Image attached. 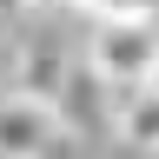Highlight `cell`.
Segmentation results:
<instances>
[{"label": "cell", "mask_w": 159, "mask_h": 159, "mask_svg": "<svg viewBox=\"0 0 159 159\" xmlns=\"http://www.w3.org/2000/svg\"><path fill=\"white\" fill-rule=\"evenodd\" d=\"M60 146V113L27 93L0 99V159H47Z\"/></svg>", "instance_id": "cell-2"}, {"label": "cell", "mask_w": 159, "mask_h": 159, "mask_svg": "<svg viewBox=\"0 0 159 159\" xmlns=\"http://www.w3.org/2000/svg\"><path fill=\"white\" fill-rule=\"evenodd\" d=\"M113 126L126 133L139 152H159V93H146V86H139V93H126V99H119V119H113Z\"/></svg>", "instance_id": "cell-4"}, {"label": "cell", "mask_w": 159, "mask_h": 159, "mask_svg": "<svg viewBox=\"0 0 159 159\" xmlns=\"http://www.w3.org/2000/svg\"><path fill=\"white\" fill-rule=\"evenodd\" d=\"M146 93H159V73H152V80H146Z\"/></svg>", "instance_id": "cell-5"}, {"label": "cell", "mask_w": 159, "mask_h": 159, "mask_svg": "<svg viewBox=\"0 0 159 159\" xmlns=\"http://www.w3.org/2000/svg\"><path fill=\"white\" fill-rule=\"evenodd\" d=\"M86 73L113 93H139L159 73V20H106L86 33Z\"/></svg>", "instance_id": "cell-1"}, {"label": "cell", "mask_w": 159, "mask_h": 159, "mask_svg": "<svg viewBox=\"0 0 159 159\" xmlns=\"http://www.w3.org/2000/svg\"><path fill=\"white\" fill-rule=\"evenodd\" d=\"M73 73H80V66H66V53H60V47L27 40V53H20V93H27V99H40V106L60 113V99H66Z\"/></svg>", "instance_id": "cell-3"}]
</instances>
